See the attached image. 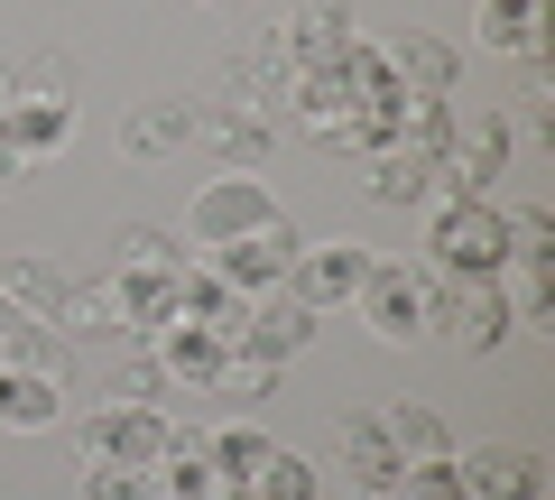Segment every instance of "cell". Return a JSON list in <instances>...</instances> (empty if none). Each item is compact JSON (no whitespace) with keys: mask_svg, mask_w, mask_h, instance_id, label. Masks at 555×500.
Wrapping results in <instances>:
<instances>
[{"mask_svg":"<svg viewBox=\"0 0 555 500\" xmlns=\"http://www.w3.org/2000/svg\"><path fill=\"white\" fill-rule=\"evenodd\" d=\"M426 251H436V279H509V214L491 195L481 204H436Z\"/></svg>","mask_w":555,"mask_h":500,"instance_id":"6da1fadb","label":"cell"},{"mask_svg":"<svg viewBox=\"0 0 555 500\" xmlns=\"http://www.w3.org/2000/svg\"><path fill=\"white\" fill-rule=\"evenodd\" d=\"M259 222H278V204H269V185L250 177V167H222V177H204L195 185V204H185V251H232L241 232H259Z\"/></svg>","mask_w":555,"mask_h":500,"instance_id":"7a4b0ae2","label":"cell"},{"mask_svg":"<svg viewBox=\"0 0 555 500\" xmlns=\"http://www.w3.org/2000/svg\"><path fill=\"white\" fill-rule=\"evenodd\" d=\"M75 463H167V408H139V399H102L93 418L75 426Z\"/></svg>","mask_w":555,"mask_h":500,"instance_id":"3957f363","label":"cell"},{"mask_svg":"<svg viewBox=\"0 0 555 500\" xmlns=\"http://www.w3.org/2000/svg\"><path fill=\"white\" fill-rule=\"evenodd\" d=\"M361 324H371L379 343H416L426 334V316H436V269H408V260H371V279H361Z\"/></svg>","mask_w":555,"mask_h":500,"instance_id":"277c9868","label":"cell"},{"mask_svg":"<svg viewBox=\"0 0 555 500\" xmlns=\"http://www.w3.org/2000/svg\"><path fill=\"white\" fill-rule=\"evenodd\" d=\"M297 251H306V232L278 214V222H259V232H241L232 251H214L204 269H214L222 287H241V297H278V287H287V269H297Z\"/></svg>","mask_w":555,"mask_h":500,"instance_id":"5b68a950","label":"cell"},{"mask_svg":"<svg viewBox=\"0 0 555 500\" xmlns=\"http://www.w3.org/2000/svg\"><path fill=\"white\" fill-rule=\"evenodd\" d=\"M426 324H444L473 361L500 352V343L518 334V324H509V287H500V279H436V316H426Z\"/></svg>","mask_w":555,"mask_h":500,"instance_id":"8992f818","label":"cell"},{"mask_svg":"<svg viewBox=\"0 0 555 500\" xmlns=\"http://www.w3.org/2000/svg\"><path fill=\"white\" fill-rule=\"evenodd\" d=\"M361 279H371V241H306L297 269H287V297L315 306V316H334V306L361 297Z\"/></svg>","mask_w":555,"mask_h":500,"instance_id":"52a82bcc","label":"cell"},{"mask_svg":"<svg viewBox=\"0 0 555 500\" xmlns=\"http://www.w3.org/2000/svg\"><path fill=\"white\" fill-rule=\"evenodd\" d=\"M454 473L473 500H546V454H528V445H473V454H454Z\"/></svg>","mask_w":555,"mask_h":500,"instance_id":"ba28073f","label":"cell"},{"mask_svg":"<svg viewBox=\"0 0 555 500\" xmlns=\"http://www.w3.org/2000/svg\"><path fill=\"white\" fill-rule=\"evenodd\" d=\"M177 297H185V260H139V269H112V306L130 334H158L177 324Z\"/></svg>","mask_w":555,"mask_h":500,"instance_id":"9c48e42d","label":"cell"},{"mask_svg":"<svg viewBox=\"0 0 555 500\" xmlns=\"http://www.w3.org/2000/svg\"><path fill=\"white\" fill-rule=\"evenodd\" d=\"M334 473L352 482V491H389L398 482V445H389V426H379V408L334 418Z\"/></svg>","mask_w":555,"mask_h":500,"instance_id":"30bf717a","label":"cell"},{"mask_svg":"<svg viewBox=\"0 0 555 500\" xmlns=\"http://www.w3.org/2000/svg\"><path fill=\"white\" fill-rule=\"evenodd\" d=\"M65 140H75V102H56V93H10L0 102V149L10 158H56Z\"/></svg>","mask_w":555,"mask_h":500,"instance_id":"8fae6325","label":"cell"},{"mask_svg":"<svg viewBox=\"0 0 555 500\" xmlns=\"http://www.w3.org/2000/svg\"><path fill=\"white\" fill-rule=\"evenodd\" d=\"M56 418H65V381H56V371L0 361V436H47Z\"/></svg>","mask_w":555,"mask_h":500,"instance_id":"7c38bea8","label":"cell"},{"mask_svg":"<svg viewBox=\"0 0 555 500\" xmlns=\"http://www.w3.org/2000/svg\"><path fill=\"white\" fill-rule=\"evenodd\" d=\"M343 47H352V0H297V20L278 28L287 75H297V65H334Z\"/></svg>","mask_w":555,"mask_h":500,"instance_id":"4fadbf2b","label":"cell"},{"mask_svg":"<svg viewBox=\"0 0 555 500\" xmlns=\"http://www.w3.org/2000/svg\"><path fill=\"white\" fill-rule=\"evenodd\" d=\"M195 140H214V149H222V167H259V158H269V140H278V120L204 93V102H195Z\"/></svg>","mask_w":555,"mask_h":500,"instance_id":"5bb4252c","label":"cell"},{"mask_svg":"<svg viewBox=\"0 0 555 500\" xmlns=\"http://www.w3.org/2000/svg\"><path fill=\"white\" fill-rule=\"evenodd\" d=\"M222 352L232 343L214 334V324H158V371H167V389H214L222 381Z\"/></svg>","mask_w":555,"mask_h":500,"instance_id":"9a60e30c","label":"cell"},{"mask_svg":"<svg viewBox=\"0 0 555 500\" xmlns=\"http://www.w3.org/2000/svg\"><path fill=\"white\" fill-rule=\"evenodd\" d=\"M120 149H130V158H185V149H195V102L185 93L139 102V112L120 120Z\"/></svg>","mask_w":555,"mask_h":500,"instance_id":"2e32d148","label":"cell"},{"mask_svg":"<svg viewBox=\"0 0 555 500\" xmlns=\"http://www.w3.org/2000/svg\"><path fill=\"white\" fill-rule=\"evenodd\" d=\"M315 306H297L287 297V287H278V297H250V324H241V343H250V352H269V361H297L306 343H315Z\"/></svg>","mask_w":555,"mask_h":500,"instance_id":"e0dca14e","label":"cell"},{"mask_svg":"<svg viewBox=\"0 0 555 500\" xmlns=\"http://www.w3.org/2000/svg\"><path fill=\"white\" fill-rule=\"evenodd\" d=\"M473 28L481 47H500V56H546V0H473Z\"/></svg>","mask_w":555,"mask_h":500,"instance_id":"ac0fdd59","label":"cell"},{"mask_svg":"<svg viewBox=\"0 0 555 500\" xmlns=\"http://www.w3.org/2000/svg\"><path fill=\"white\" fill-rule=\"evenodd\" d=\"M389 75L408 84V93H454V75H463V47H454V38H426V28H408V38L389 47Z\"/></svg>","mask_w":555,"mask_h":500,"instance_id":"d6986e66","label":"cell"},{"mask_svg":"<svg viewBox=\"0 0 555 500\" xmlns=\"http://www.w3.org/2000/svg\"><path fill=\"white\" fill-rule=\"evenodd\" d=\"M65 269L56 260H38V251H20V260H0V297L20 306V316H38V324H56V306H65Z\"/></svg>","mask_w":555,"mask_h":500,"instance_id":"ffe728a7","label":"cell"},{"mask_svg":"<svg viewBox=\"0 0 555 500\" xmlns=\"http://www.w3.org/2000/svg\"><path fill=\"white\" fill-rule=\"evenodd\" d=\"M177 316H185V324H214L222 343H241V324H250V297H241V287H222L214 269L185 260V297H177Z\"/></svg>","mask_w":555,"mask_h":500,"instance_id":"44dd1931","label":"cell"},{"mask_svg":"<svg viewBox=\"0 0 555 500\" xmlns=\"http://www.w3.org/2000/svg\"><path fill=\"white\" fill-rule=\"evenodd\" d=\"M361 185H371V204H426L436 195V158L426 149H379Z\"/></svg>","mask_w":555,"mask_h":500,"instance_id":"7402d4cb","label":"cell"},{"mask_svg":"<svg viewBox=\"0 0 555 500\" xmlns=\"http://www.w3.org/2000/svg\"><path fill=\"white\" fill-rule=\"evenodd\" d=\"M454 130H463L454 93H408V102H398V149H426V158H444V149H454Z\"/></svg>","mask_w":555,"mask_h":500,"instance_id":"603a6c76","label":"cell"},{"mask_svg":"<svg viewBox=\"0 0 555 500\" xmlns=\"http://www.w3.org/2000/svg\"><path fill=\"white\" fill-rule=\"evenodd\" d=\"M204 463H214L222 482H250L259 463H269V426H250V418H222V426H204Z\"/></svg>","mask_w":555,"mask_h":500,"instance_id":"cb8c5ba5","label":"cell"},{"mask_svg":"<svg viewBox=\"0 0 555 500\" xmlns=\"http://www.w3.org/2000/svg\"><path fill=\"white\" fill-rule=\"evenodd\" d=\"M56 334L65 343H120L130 324H120V306H112V287H65V306H56Z\"/></svg>","mask_w":555,"mask_h":500,"instance_id":"d4e9b609","label":"cell"},{"mask_svg":"<svg viewBox=\"0 0 555 500\" xmlns=\"http://www.w3.org/2000/svg\"><path fill=\"white\" fill-rule=\"evenodd\" d=\"M379 426H389V445H398V463H426V454H454V436H444V418H436V408H416V399H389V408H379Z\"/></svg>","mask_w":555,"mask_h":500,"instance_id":"484cf974","label":"cell"},{"mask_svg":"<svg viewBox=\"0 0 555 500\" xmlns=\"http://www.w3.org/2000/svg\"><path fill=\"white\" fill-rule=\"evenodd\" d=\"M259 500H324V463L315 454H287V445H269V463L250 473Z\"/></svg>","mask_w":555,"mask_h":500,"instance_id":"4316f807","label":"cell"},{"mask_svg":"<svg viewBox=\"0 0 555 500\" xmlns=\"http://www.w3.org/2000/svg\"><path fill=\"white\" fill-rule=\"evenodd\" d=\"M389 500H473V491H463V473H454V454H426V463H398V482H389Z\"/></svg>","mask_w":555,"mask_h":500,"instance_id":"83f0119b","label":"cell"},{"mask_svg":"<svg viewBox=\"0 0 555 500\" xmlns=\"http://www.w3.org/2000/svg\"><path fill=\"white\" fill-rule=\"evenodd\" d=\"M75 491L83 500H149V491H158V473H149V463H83Z\"/></svg>","mask_w":555,"mask_h":500,"instance_id":"f1b7e54d","label":"cell"},{"mask_svg":"<svg viewBox=\"0 0 555 500\" xmlns=\"http://www.w3.org/2000/svg\"><path fill=\"white\" fill-rule=\"evenodd\" d=\"M555 260V214L546 204H518L509 214V269H546Z\"/></svg>","mask_w":555,"mask_h":500,"instance_id":"f546056e","label":"cell"},{"mask_svg":"<svg viewBox=\"0 0 555 500\" xmlns=\"http://www.w3.org/2000/svg\"><path fill=\"white\" fill-rule=\"evenodd\" d=\"M278 371H287V361H269V352H250V343H232V352H222V381H214V389H232V399H269Z\"/></svg>","mask_w":555,"mask_h":500,"instance_id":"4dcf8cb0","label":"cell"},{"mask_svg":"<svg viewBox=\"0 0 555 500\" xmlns=\"http://www.w3.org/2000/svg\"><path fill=\"white\" fill-rule=\"evenodd\" d=\"M546 316H555V279L546 269H509V324H537L546 334Z\"/></svg>","mask_w":555,"mask_h":500,"instance_id":"1f68e13d","label":"cell"},{"mask_svg":"<svg viewBox=\"0 0 555 500\" xmlns=\"http://www.w3.org/2000/svg\"><path fill=\"white\" fill-rule=\"evenodd\" d=\"M158 491H167V500H214L222 473H214L204 454H167V463H158Z\"/></svg>","mask_w":555,"mask_h":500,"instance_id":"d6a6232c","label":"cell"},{"mask_svg":"<svg viewBox=\"0 0 555 500\" xmlns=\"http://www.w3.org/2000/svg\"><path fill=\"white\" fill-rule=\"evenodd\" d=\"M139 260H185L177 232H158V222H130V232L112 241V269H139Z\"/></svg>","mask_w":555,"mask_h":500,"instance_id":"836d02e7","label":"cell"},{"mask_svg":"<svg viewBox=\"0 0 555 500\" xmlns=\"http://www.w3.org/2000/svg\"><path fill=\"white\" fill-rule=\"evenodd\" d=\"M102 399H139V408H167V371H158V361H120L112 381H102Z\"/></svg>","mask_w":555,"mask_h":500,"instance_id":"e575fe53","label":"cell"},{"mask_svg":"<svg viewBox=\"0 0 555 500\" xmlns=\"http://www.w3.org/2000/svg\"><path fill=\"white\" fill-rule=\"evenodd\" d=\"M10 75H20V93H56V102H75V65H65V56H20Z\"/></svg>","mask_w":555,"mask_h":500,"instance_id":"d590c367","label":"cell"},{"mask_svg":"<svg viewBox=\"0 0 555 500\" xmlns=\"http://www.w3.org/2000/svg\"><path fill=\"white\" fill-rule=\"evenodd\" d=\"M20 177H28V158H10V149H0V195H20Z\"/></svg>","mask_w":555,"mask_h":500,"instance_id":"8d00e7d4","label":"cell"},{"mask_svg":"<svg viewBox=\"0 0 555 500\" xmlns=\"http://www.w3.org/2000/svg\"><path fill=\"white\" fill-rule=\"evenodd\" d=\"M214 500H259V491H250V482H222V491H214Z\"/></svg>","mask_w":555,"mask_h":500,"instance_id":"74e56055","label":"cell"},{"mask_svg":"<svg viewBox=\"0 0 555 500\" xmlns=\"http://www.w3.org/2000/svg\"><path fill=\"white\" fill-rule=\"evenodd\" d=\"M352 500H389V491H352Z\"/></svg>","mask_w":555,"mask_h":500,"instance_id":"f35d334b","label":"cell"},{"mask_svg":"<svg viewBox=\"0 0 555 500\" xmlns=\"http://www.w3.org/2000/svg\"><path fill=\"white\" fill-rule=\"evenodd\" d=\"M214 10H241V0H214Z\"/></svg>","mask_w":555,"mask_h":500,"instance_id":"ab89813d","label":"cell"},{"mask_svg":"<svg viewBox=\"0 0 555 500\" xmlns=\"http://www.w3.org/2000/svg\"><path fill=\"white\" fill-rule=\"evenodd\" d=\"M149 500H167V491H149Z\"/></svg>","mask_w":555,"mask_h":500,"instance_id":"60d3db41","label":"cell"}]
</instances>
